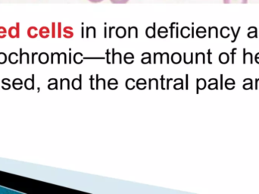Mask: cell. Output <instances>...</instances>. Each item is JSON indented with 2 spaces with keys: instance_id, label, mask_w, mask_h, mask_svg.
Returning a JSON list of instances; mask_svg holds the SVG:
<instances>
[{
  "instance_id": "6da1fadb",
  "label": "cell",
  "mask_w": 259,
  "mask_h": 194,
  "mask_svg": "<svg viewBox=\"0 0 259 194\" xmlns=\"http://www.w3.org/2000/svg\"><path fill=\"white\" fill-rule=\"evenodd\" d=\"M17 27H11L8 29V36L11 38H19L20 37V33H19V28L20 25L19 23H17Z\"/></svg>"
},
{
  "instance_id": "7a4b0ae2",
  "label": "cell",
  "mask_w": 259,
  "mask_h": 194,
  "mask_svg": "<svg viewBox=\"0 0 259 194\" xmlns=\"http://www.w3.org/2000/svg\"><path fill=\"white\" fill-rule=\"evenodd\" d=\"M37 31H38V29L36 28V27H29L28 30H27V36L30 38H32V39L36 38V36H38Z\"/></svg>"
},
{
  "instance_id": "3957f363",
  "label": "cell",
  "mask_w": 259,
  "mask_h": 194,
  "mask_svg": "<svg viewBox=\"0 0 259 194\" xmlns=\"http://www.w3.org/2000/svg\"><path fill=\"white\" fill-rule=\"evenodd\" d=\"M39 34L42 38H47L49 36V29L46 27H43L39 30Z\"/></svg>"
},
{
  "instance_id": "277c9868",
  "label": "cell",
  "mask_w": 259,
  "mask_h": 194,
  "mask_svg": "<svg viewBox=\"0 0 259 194\" xmlns=\"http://www.w3.org/2000/svg\"><path fill=\"white\" fill-rule=\"evenodd\" d=\"M223 2L225 4H247L248 0H223Z\"/></svg>"
},
{
  "instance_id": "5b68a950",
  "label": "cell",
  "mask_w": 259,
  "mask_h": 194,
  "mask_svg": "<svg viewBox=\"0 0 259 194\" xmlns=\"http://www.w3.org/2000/svg\"><path fill=\"white\" fill-rule=\"evenodd\" d=\"M228 61H229V55H228V54L226 53V52L221 53V55H220V62L222 64H226L228 63Z\"/></svg>"
},
{
  "instance_id": "8992f818",
  "label": "cell",
  "mask_w": 259,
  "mask_h": 194,
  "mask_svg": "<svg viewBox=\"0 0 259 194\" xmlns=\"http://www.w3.org/2000/svg\"><path fill=\"white\" fill-rule=\"evenodd\" d=\"M39 60H40V63H46L49 60V56H48L47 54L43 52V53L40 54V56H39Z\"/></svg>"
},
{
  "instance_id": "52a82bcc",
  "label": "cell",
  "mask_w": 259,
  "mask_h": 194,
  "mask_svg": "<svg viewBox=\"0 0 259 194\" xmlns=\"http://www.w3.org/2000/svg\"><path fill=\"white\" fill-rule=\"evenodd\" d=\"M17 54L16 52H12V53L10 54L9 57H8V59H9L10 63L11 64H15L17 62Z\"/></svg>"
},
{
  "instance_id": "ba28073f",
  "label": "cell",
  "mask_w": 259,
  "mask_h": 194,
  "mask_svg": "<svg viewBox=\"0 0 259 194\" xmlns=\"http://www.w3.org/2000/svg\"><path fill=\"white\" fill-rule=\"evenodd\" d=\"M7 30L4 27H0V39H3L6 36Z\"/></svg>"
},
{
  "instance_id": "9c48e42d",
  "label": "cell",
  "mask_w": 259,
  "mask_h": 194,
  "mask_svg": "<svg viewBox=\"0 0 259 194\" xmlns=\"http://www.w3.org/2000/svg\"><path fill=\"white\" fill-rule=\"evenodd\" d=\"M244 63H246V61H247V59H250V63H253V55L251 53H246L245 51H244Z\"/></svg>"
},
{
  "instance_id": "30bf717a",
  "label": "cell",
  "mask_w": 259,
  "mask_h": 194,
  "mask_svg": "<svg viewBox=\"0 0 259 194\" xmlns=\"http://www.w3.org/2000/svg\"><path fill=\"white\" fill-rule=\"evenodd\" d=\"M197 84H198V88H200V89H202H202H204L205 87H206V81H204V80L201 79V80H198Z\"/></svg>"
},
{
  "instance_id": "8fae6325",
  "label": "cell",
  "mask_w": 259,
  "mask_h": 194,
  "mask_svg": "<svg viewBox=\"0 0 259 194\" xmlns=\"http://www.w3.org/2000/svg\"><path fill=\"white\" fill-rule=\"evenodd\" d=\"M7 60V56L4 52H0V64H4Z\"/></svg>"
},
{
  "instance_id": "7c38bea8",
  "label": "cell",
  "mask_w": 259,
  "mask_h": 194,
  "mask_svg": "<svg viewBox=\"0 0 259 194\" xmlns=\"http://www.w3.org/2000/svg\"><path fill=\"white\" fill-rule=\"evenodd\" d=\"M110 2L113 4H126L129 0H110Z\"/></svg>"
},
{
  "instance_id": "4fadbf2b",
  "label": "cell",
  "mask_w": 259,
  "mask_h": 194,
  "mask_svg": "<svg viewBox=\"0 0 259 194\" xmlns=\"http://www.w3.org/2000/svg\"><path fill=\"white\" fill-rule=\"evenodd\" d=\"M244 88L245 90H249V89H253V81L250 80V83L248 84H245L244 85Z\"/></svg>"
},
{
  "instance_id": "5bb4252c",
  "label": "cell",
  "mask_w": 259,
  "mask_h": 194,
  "mask_svg": "<svg viewBox=\"0 0 259 194\" xmlns=\"http://www.w3.org/2000/svg\"><path fill=\"white\" fill-rule=\"evenodd\" d=\"M225 86L228 90H233L235 87V84H225Z\"/></svg>"
},
{
  "instance_id": "9a60e30c",
  "label": "cell",
  "mask_w": 259,
  "mask_h": 194,
  "mask_svg": "<svg viewBox=\"0 0 259 194\" xmlns=\"http://www.w3.org/2000/svg\"><path fill=\"white\" fill-rule=\"evenodd\" d=\"M209 89L210 90H214V89H218V83H215V84H211L209 85Z\"/></svg>"
},
{
  "instance_id": "2e32d148",
  "label": "cell",
  "mask_w": 259,
  "mask_h": 194,
  "mask_svg": "<svg viewBox=\"0 0 259 194\" xmlns=\"http://www.w3.org/2000/svg\"><path fill=\"white\" fill-rule=\"evenodd\" d=\"M88 1L92 3H100V2H103V0H88Z\"/></svg>"
},
{
  "instance_id": "e0dca14e",
  "label": "cell",
  "mask_w": 259,
  "mask_h": 194,
  "mask_svg": "<svg viewBox=\"0 0 259 194\" xmlns=\"http://www.w3.org/2000/svg\"><path fill=\"white\" fill-rule=\"evenodd\" d=\"M225 84H235V82H234V80L230 78V79L227 80L226 83H225Z\"/></svg>"
},
{
  "instance_id": "ac0fdd59",
  "label": "cell",
  "mask_w": 259,
  "mask_h": 194,
  "mask_svg": "<svg viewBox=\"0 0 259 194\" xmlns=\"http://www.w3.org/2000/svg\"><path fill=\"white\" fill-rule=\"evenodd\" d=\"M221 89L222 90V89H223V75H222V74H221Z\"/></svg>"
},
{
  "instance_id": "d6986e66",
  "label": "cell",
  "mask_w": 259,
  "mask_h": 194,
  "mask_svg": "<svg viewBox=\"0 0 259 194\" xmlns=\"http://www.w3.org/2000/svg\"><path fill=\"white\" fill-rule=\"evenodd\" d=\"M259 78H257V79L256 80V89L257 90L258 89V83H259Z\"/></svg>"
},
{
  "instance_id": "ffe728a7",
  "label": "cell",
  "mask_w": 259,
  "mask_h": 194,
  "mask_svg": "<svg viewBox=\"0 0 259 194\" xmlns=\"http://www.w3.org/2000/svg\"><path fill=\"white\" fill-rule=\"evenodd\" d=\"M256 59H259V53H258L257 55H256Z\"/></svg>"
}]
</instances>
